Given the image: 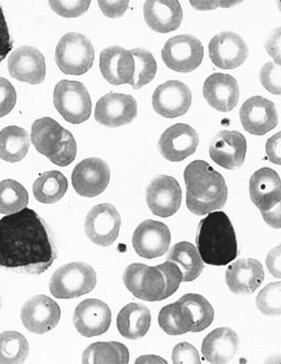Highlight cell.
I'll return each instance as SVG.
<instances>
[{"instance_id": "cell-20", "label": "cell", "mask_w": 281, "mask_h": 364, "mask_svg": "<svg viewBox=\"0 0 281 364\" xmlns=\"http://www.w3.org/2000/svg\"><path fill=\"white\" fill-rule=\"evenodd\" d=\"M249 49L243 37L236 33L223 32L209 43V55L216 68L234 70L245 63Z\"/></svg>"}, {"instance_id": "cell-12", "label": "cell", "mask_w": 281, "mask_h": 364, "mask_svg": "<svg viewBox=\"0 0 281 364\" xmlns=\"http://www.w3.org/2000/svg\"><path fill=\"white\" fill-rule=\"evenodd\" d=\"M171 234L168 226L157 220H147L141 223L132 237L133 249L139 257L153 259L168 252Z\"/></svg>"}, {"instance_id": "cell-24", "label": "cell", "mask_w": 281, "mask_h": 364, "mask_svg": "<svg viewBox=\"0 0 281 364\" xmlns=\"http://www.w3.org/2000/svg\"><path fill=\"white\" fill-rule=\"evenodd\" d=\"M203 97L214 109L228 113L239 101L238 82L228 74L216 73L203 83Z\"/></svg>"}, {"instance_id": "cell-23", "label": "cell", "mask_w": 281, "mask_h": 364, "mask_svg": "<svg viewBox=\"0 0 281 364\" xmlns=\"http://www.w3.org/2000/svg\"><path fill=\"white\" fill-rule=\"evenodd\" d=\"M249 191L252 203L262 214L280 205V176L275 170L262 168L255 172L250 178Z\"/></svg>"}, {"instance_id": "cell-15", "label": "cell", "mask_w": 281, "mask_h": 364, "mask_svg": "<svg viewBox=\"0 0 281 364\" xmlns=\"http://www.w3.org/2000/svg\"><path fill=\"white\" fill-rule=\"evenodd\" d=\"M191 105V89L182 81H166L158 86L153 95L156 114L169 119L184 116Z\"/></svg>"}, {"instance_id": "cell-41", "label": "cell", "mask_w": 281, "mask_h": 364, "mask_svg": "<svg viewBox=\"0 0 281 364\" xmlns=\"http://www.w3.org/2000/svg\"><path fill=\"white\" fill-rule=\"evenodd\" d=\"M90 1H49V6L55 14L63 18H78L86 14Z\"/></svg>"}, {"instance_id": "cell-43", "label": "cell", "mask_w": 281, "mask_h": 364, "mask_svg": "<svg viewBox=\"0 0 281 364\" xmlns=\"http://www.w3.org/2000/svg\"><path fill=\"white\" fill-rule=\"evenodd\" d=\"M77 155V144L74 136L70 131H66L65 139L59 153L56 154L50 161L59 166H68L74 161Z\"/></svg>"}, {"instance_id": "cell-11", "label": "cell", "mask_w": 281, "mask_h": 364, "mask_svg": "<svg viewBox=\"0 0 281 364\" xmlns=\"http://www.w3.org/2000/svg\"><path fill=\"white\" fill-rule=\"evenodd\" d=\"M21 320L27 331L45 334L53 330L61 320V308L46 295H37L23 305Z\"/></svg>"}, {"instance_id": "cell-42", "label": "cell", "mask_w": 281, "mask_h": 364, "mask_svg": "<svg viewBox=\"0 0 281 364\" xmlns=\"http://www.w3.org/2000/svg\"><path fill=\"white\" fill-rule=\"evenodd\" d=\"M280 66L276 65L272 62H268L262 68L261 74H260L262 85L272 95H280Z\"/></svg>"}, {"instance_id": "cell-39", "label": "cell", "mask_w": 281, "mask_h": 364, "mask_svg": "<svg viewBox=\"0 0 281 364\" xmlns=\"http://www.w3.org/2000/svg\"><path fill=\"white\" fill-rule=\"evenodd\" d=\"M281 284L272 282L264 287L257 297V307L263 315L280 316Z\"/></svg>"}, {"instance_id": "cell-34", "label": "cell", "mask_w": 281, "mask_h": 364, "mask_svg": "<svg viewBox=\"0 0 281 364\" xmlns=\"http://www.w3.org/2000/svg\"><path fill=\"white\" fill-rule=\"evenodd\" d=\"M128 362V348L118 342L95 343L83 353V364H127Z\"/></svg>"}, {"instance_id": "cell-26", "label": "cell", "mask_w": 281, "mask_h": 364, "mask_svg": "<svg viewBox=\"0 0 281 364\" xmlns=\"http://www.w3.org/2000/svg\"><path fill=\"white\" fill-rule=\"evenodd\" d=\"M238 335L230 328H218L206 336L201 346L203 358L210 363L224 364L238 353Z\"/></svg>"}, {"instance_id": "cell-16", "label": "cell", "mask_w": 281, "mask_h": 364, "mask_svg": "<svg viewBox=\"0 0 281 364\" xmlns=\"http://www.w3.org/2000/svg\"><path fill=\"white\" fill-rule=\"evenodd\" d=\"M199 135L186 124H176L166 129L158 142V149L164 159L180 162L195 153L198 147Z\"/></svg>"}, {"instance_id": "cell-17", "label": "cell", "mask_w": 281, "mask_h": 364, "mask_svg": "<svg viewBox=\"0 0 281 364\" xmlns=\"http://www.w3.org/2000/svg\"><path fill=\"white\" fill-rule=\"evenodd\" d=\"M73 321L79 334L85 338L99 336L110 328L112 311L101 299H85L75 309Z\"/></svg>"}, {"instance_id": "cell-1", "label": "cell", "mask_w": 281, "mask_h": 364, "mask_svg": "<svg viewBox=\"0 0 281 364\" xmlns=\"http://www.w3.org/2000/svg\"><path fill=\"white\" fill-rule=\"evenodd\" d=\"M55 259L49 230L34 210L25 208L0 220V267L41 274Z\"/></svg>"}, {"instance_id": "cell-5", "label": "cell", "mask_w": 281, "mask_h": 364, "mask_svg": "<svg viewBox=\"0 0 281 364\" xmlns=\"http://www.w3.org/2000/svg\"><path fill=\"white\" fill-rule=\"evenodd\" d=\"M55 62L63 74H86L95 62V49L90 39L78 33H68L55 49Z\"/></svg>"}, {"instance_id": "cell-3", "label": "cell", "mask_w": 281, "mask_h": 364, "mask_svg": "<svg viewBox=\"0 0 281 364\" xmlns=\"http://www.w3.org/2000/svg\"><path fill=\"white\" fill-rule=\"evenodd\" d=\"M197 251L203 263L225 266L238 255L236 232L228 214L213 211L199 223L196 237Z\"/></svg>"}, {"instance_id": "cell-27", "label": "cell", "mask_w": 281, "mask_h": 364, "mask_svg": "<svg viewBox=\"0 0 281 364\" xmlns=\"http://www.w3.org/2000/svg\"><path fill=\"white\" fill-rule=\"evenodd\" d=\"M144 18L149 27L157 33H171L182 24L183 10L179 1L158 0L144 4Z\"/></svg>"}, {"instance_id": "cell-49", "label": "cell", "mask_w": 281, "mask_h": 364, "mask_svg": "<svg viewBox=\"0 0 281 364\" xmlns=\"http://www.w3.org/2000/svg\"><path fill=\"white\" fill-rule=\"evenodd\" d=\"M280 245L272 249L266 257V266L275 278L280 279Z\"/></svg>"}, {"instance_id": "cell-30", "label": "cell", "mask_w": 281, "mask_h": 364, "mask_svg": "<svg viewBox=\"0 0 281 364\" xmlns=\"http://www.w3.org/2000/svg\"><path fill=\"white\" fill-rule=\"evenodd\" d=\"M30 135L20 127L10 126L0 131V159L4 161H21L30 149Z\"/></svg>"}, {"instance_id": "cell-48", "label": "cell", "mask_w": 281, "mask_h": 364, "mask_svg": "<svg viewBox=\"0 0 281 364\" xmlns=\"http://www.w3.org/2000/svg\"><path fill=\"white\" fill-rule=\"evenodd\" d=\"M280 137L281 133L278 132L274 136L270 137L266 143V154H267L268 160L272 164L280 166Z\"/></svg>"}, {"instance_id": "cell-31", "label": "cell", "mask_w": 281, "mask_h": 364, "mask_svg": "<svg viewBox=\"0 0 281 364\" xmlns=\"http://www.w3.org/2000/svg\"><path fill=\"white\" fill-rule=\"evenodd\" d=\"M160 328L169 335H183L191 332L193 316L189 308L180 301L164 306L158 316Z\"/></svg>"}, {"instance_id": "cell-13", "label": "cell", "mask_w": 281, "mask_h": 364, "mask_svg": "<svg viewBox=\"0 0 281 364\" xmlns=\"http://www.w3.org/2000/svg\"><path fill=\"white\" fill-rule=\"evenodd\" d=\"M182 188L174 176H159L147 191V203L154 215L170 218L180 209Z\"/></svg>"}, {"instance_id": "cell-25", "label": "cell", "mask_w": 281, "mask_h": 364, "mask_svg": "<svg viewBox=\"0 0 281 364\" xmlns=\"http://www.w3.org/2000/svg\"><path fill=\"white\" fill-rule=\"evenodd\" d=\"M263 266L255 259H241L228 266L226 284L235 294L247 295L255 292L264 282Z\"/></svg>"}, {"instance_id": "cell-9", "label": "cell", "mask_w": 281, "mask_h": 364, "mask_svg": "<svg viewBox=\"0 0 281 364\" xmlns=\"http://www.w3.org/2000/svg\"><path fill=\"white\" fill-rule=\"evenodd\" d=\"M122 218L110 203L95 205L89 212L85 222V232L88 238L100 247H110L120 235Z\"/></svg>"}, {"instance_id": "cell-46", "label": "cell", "mask_w": 281, "mask_h": 364, "mask_svg": "<svg viewBox=\"0 0 281 364\" xmlns=\"http://www.w3.org/2000/svg\"><path fill=\"white\" fill-rule=\"evenodd\" d=\"M12 50V41L10 36L9 27L4 14L3 8L0 6V63L7 58Z\"/></svg>"}, {"instance_id": "cell-37", "label": "cell", "mask_w": 281, "mask_h": 364, "mask_svg": "<svg viewBox=\"0 0 281 364\" xmlns=\"http://www.w3.org/2000/svg\"><path fill=\"white\" fill-rule=\"evenodd\" d=\"M179 301L189 308L193 316V326L191 332H201L211 326L214 319V309L203 295L189 293L183 295Z\"/></svg>"}, {"instance_id": "cell-6", "label": "cell", "mask_w": 281, "mask_h": 364, "mask_svg": "<svg viewBox=\"0 0 281 364\" xmlns=\"http://www.w3.org/2000/svg\"><path fill=\"white\" fill-rule=\"evenodd\" d=\"M53 104L62 117L72 124L87 122L92 110L90 95L79 81H60L54 88Z\"/></svg>"}, {"instance_id": "cell-53", "label": "cell", "mask_w": 281, "mask_h": 364, "mask_svg": "<svg viewBox=\"0 0 281 364\" xmlns=\"http://www.w3.org/2000/svg\"><path fill=\"white\" fill-rule=\"evenodd\" d=\"M0 311H1V299H0Z\"/></svg>"}, {"instance_id": "cell-28", "label": "cell", "mask_w": 281, "mask_h": 364, "mask_svg": "<svg viewBox=\"0 0 281 364\" xmlns=\"http://www.w3.org/2000/svg\"><path fill=\"white\" fill-rule=\"evenodd\" d=\"M66 131L56 120L43 117L33 124L31 139L36 151L51 160L61 149Z\"/></svg>"}, {"instance_id": "cell-38", "label": "cell", "mask_w": 281, "mask_h": 364, "mask_svg": "<svg viewBox=\"0 0 281 364\" xmlns=\"http://www.w3.org/2000/svg\"><path fill=\"white\" fill-rule=\"evenodd\" d=\"M134 59V76H133L132 85L134 90L144 87L155 78L157 73V63L154 59L153 54L142 48L130 50Z\"/></svg>"}, {"instance_id": "cell-40", "label": "cell", "mask_w": 281, "mask_h": 364, "mask_svg": "<svg viewBox=\"0 0 281 364\" xmlns=\"http://www.w3.org/2000/svg\"><path fill=\"white\" fill-rule=\"evenodd\" d=\"M161 270L166 280V291H164V299L174 295L178 291L181 282H183L182 270L174 262H164L157 266Z\"/></svg>"}, {"instance_id": "cell-51", "label": "cell", "mask_w": 281, "mask_h": 364, "mask_svg": "<svg viewBox=\"0 0 281 364\" xmlns=\"http://www.w3.org/2000/svg\"><path fill=\"white\" fill-rule=\"evenodd\" d=\"M264 220L267 223L268 225L272 226V228L280 230V205L275 208L274 210L266 212L262 214Z\"/></svg>"}, {"instance_id": "cell-21", "label": "cell", "mask_w": 281, "mask_h": 364, "mask_svg": "<svg viewBox=\"0 0 281 364\" xmlns=\"http://www.w3.org/2000/svg\"><path fill=\"white\" fill-rule=\"evenodd\" d=\"M8 70L16 80L41 85L46 79L45 57L36 48L23 46L10 55Z\"/></svg>"}, {"instance_id": "cell-35", "label": "cell", "mask_w": 281, "mask_h": 364, "mask_svg": "<svg viewBox=\"0 0 281 364\" xmlns=\"http://www.w3.org/2000/svg\"><path fill=\"white\" fill-rule=\"evenodd\" d=\"M30 353V345L24 335L16 331L0 334V364H21Z\"/></svg>"}, {"instance_id": "cell-7", "label": "cell", "mask_w": 281, "mask_h": 364, "mask_svg": "<svg viewBox=\"0 0 281 364\" xmlns=\"http://www.w3.org/2000/svg\"><path fill=\"white\" fill-rule=\"evenodd\" d=\"M164 64L178 73H191L203 63V46L191 35H178L166 41L161 51Z\"/></svg>"}, {"instance_id": "cell-18", "label": "cell", "mask_w": 281, "mask_h": 364, "mask_svg": "<svg viewBox=\"0 0 281 364\" xmlns=\"http://www.w3.org/2000/svg\"><path fill=\"white\" fill-rule=\"evenodd\" d=\"M209 154L211 159L224 169H239L245 162L247 141L237 131H221L212 139Z\"/></svg>"}, {"instance_id": "cell-32", "label": "cell", "mask_w": 281, "mask_h": 364, "mask_svg": "<svg viewBox=\"0 0 281 364\" xmlns=\"http://www.w3.org/2000/svg\"><path fill=\"white\" fill-rule=\"evenodd\" d=\"M168 261L180 265L183 282H191L201 276L203 270V262L195 245L187 241L176 243L169 253Z\"/></svg>"}, {"instance_id": "cell-52", "label": "cell", "mask_w": 281, "mask_h": 364, "mask_svg": "<svg viewBox=\"0 0 281 364\" xmlns=\"http://www.w3.org/2000/svg\"><path fill=\"white\" fill-rule=\"evenodd\" d=\"M135 363H164L166 364V361L161 358L156 357V355H143V357L139 358L135 360Z\"/></svg>"}, {"instance_id": "cell-36", "label": "cell", "mask_w": 281, "mask_h": 364, "mask_svg": "<svg viewBox=\"0 0 281 364\" xmlns=\"http://www.w3.org/2000/svg\"><path fill=\"white\" fill-rule=\"evenodd\" d=\"M28 205V193L20 183L14 180L0 182V214H14Z\"/></svg>"}, {"instance_id": "cell-50", "label": "cell", "mask_w": 281, "mask_h": 364, "mask_svg": "<svg viewBox=\"0 0 281 364\" xmlns=\"http://www.w3.org/2000/svg\"><path fill=\"white\" fill-rule=\"evenodd\" d=\"M266 50L274 58L276 65L280 66V30L276 31V34L266 43Z\"/></svg>"}, {"instance_id": "cell-47", "label": "cell", "mask_w": 281, "mask_h": 364, "mask_svg": "<svg viewBox=\"0 0 281 364\" xmlns=\"http://www.w3.org/2000/svg\"><path fill=\"white\" fill-rule=\"evenodd\" d=\"M100 8L106 16L110 18L124 16L128 8V1H99Z\"/></svg>"}, {"instance_id": "cell-29", "label": "cell", "mask_w": 281, "mask_h": 364, "mask_svg": "<svg viewBox=\"0 0 281 364\" xmlns=\"http://www.w3.org/2000/svg\"><path fill=\"white\" fill-rule=\"evenodd\" d=\"M151 311L142 304H128L117 316L118 332L124 338L131 341L144 338L151 328Z\"/></svg>"}, {"instance_id": "cell-2", "label": "cell", "mask_w": 281, "mask_h": 364, "mask_svg": "<svg viewBox=\"0 0 281 364\" xmlns=\"http://www.w3.org/2000/svg\"><path fill=\"white\" fill-rule=\"evenodd\" d=\"M186 205L195 215H207L222 209L228 201V189L222 174L207 161L195 160L184 171Z\"/></svg>"}, {"instance_id": "cell-22", "label": "cell", "mask_w": 281, "mask_h": 364, "mask_svg": "<svg viewBox=\"0 0 281 364\" xmlns=\"http://www.w3.org/2000/svg\"><path fill=\"white\" fill-rule=\"evenodd\" d=\"M134 68V59L130 50L112 46L101 52L100 70L102 76L110 85H132Z\"/></svg>"}, {"instance_id": "cell-10", "label": "cell", "mask_w": 281, "mask_h": 364, "mask_svg": "<svg viewBox=\"0 0 281 364\" xmlns=\"http://www.w3.org/2000/svg\"><path fill=\"white\" fill-rule=\"evenodd\" d=\"M110 181L108 164L100 158H87L75 166L72 184L76 193L87 198L101 195Z\"/></svg>"}, {"instance_id": "cell-14", "label": "cell", "mask_w": 281, "mask_h": 364, "mask_svg": "<svg viewBox=\"0 0 281 364\" xmlns=\"http://www.w3.org/2000/svg\"><path fill=\"white\" fill-rule=\"evenodd\" d=\"M137 116V103L131 95L108 93L102 97L95 106V120L108 128L126 126Z\"/></svg>"}, {"instance_id": "cell-4", "label": "cell", "mask_w": 281, "mask_h": 364, "mask_svg": "<svg viewBox=\"0 0 281 364\" xmlns=\"http://www.w3.org/2000/svg\"><path fill=\"white\" fill-rule=\"evenodd\" d=\"M97 286V272L89 264L74 262L58 268L49 288L55 299H70L88 294Z\"/></svg>"}, {"instance_id": "cell-8", "label": "cell", "mask_w": 281, "mask_h": 364, "mask_svg": "<svg viewBox=\"0 0 281 364\" xmlns=\"http://www.w3.org/2000/svg\"><path fill=\"white\" fill-rule=\"evenodd\" d=\"M124 284L137 299L147 301L164 299L166 280L157 266L152 267L145 264H131L124 270Z\"/></svg>"}, {"instance_id": "cell-44", "label": "cell", "mask_w": 281, "mask_h": 364, "mask_svg": "<svg viewBox=\"0 0 281 364\" xmlns=\"http://www.w3.org/2000/svg\"><path fill=\"white\" fill-rule=\"evenodd\" d=\"M16 104V92L8 79L0 77V118L5 117Z\"/></svg>"}, {"instance_id": "cell-33", "label": "cell", "mask_w": 281, "mask_h": 364, "mask_svg": "<svg viewBox=\"0 0 281 364\" xmlns=\"http://www.w3.org/2000/svg\"><path fill=\"white\" fill-rule=\"evenodd\" d=\"M68 189V178L59 171L45 172L33 185L35 198L46 205H52L61 200Z\"/></svg>"}, {"instance_id": "cell-19", "label": "cell", "mask_w": 281, "mask_h": 364, "mask_svg": "<svg viewBox=\"0 0 281 364\" xmlns=\"http://www.w3.org/2000/svg\"><path fill=\"white\" fill-rule=\"evenodd\" d=\"M241 124L247 132L264 135L278 126L279 118L275 104L265 97H250L240 108Z\"/></svg>"}, {"instance_id": "cell-45", "label": "cell", "mask_w": 281, "mask_h": 364, "mask_svg": "<svg viewBox=\"0 0 281 364\" xmlns=\"http://www.w3.org/2000/svg\"><path fill=\"white\" fill-rule=\"evenodd\" d=\"M172 362L174 364H198L201 363V357L193 345L180 343L172 351Z\"/></svg>"}]
</instances>
